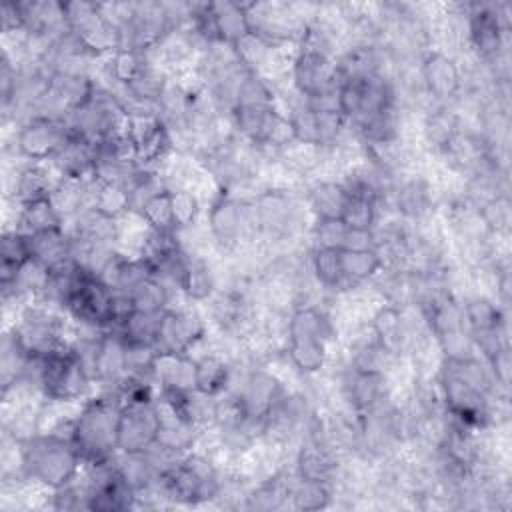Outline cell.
Listing matches in <instances>:
<instances>
[{"label":"cell","instance_id":"cell-1","mask_svg":"<svg viewBox=\"0 0 512 512\" xmlns=\"http://www.w3.org/2000/svg\"><path fill=\"white\" fill-rule=\"evenodd\" d=\"M120 410L122 396L112 388H102L78 404L70 438L84 466L106 462L118 454Z\"/></svg>","mask_w":512,"mask_h":512},{"label":"cell","instance_id":"cell-2","mask_svg":"<svg viewBox=\"0 0 512 512\" xmlns=\"http://www.w3.org/2000/svg\"><path fill=\"white\" fill-rule=\"evenodd\" d=\"M18 442L24 480L52 492L78 480L84 460L70 438L56 432H36Z\"/></svg>","mask_w":512,"mask_h":512},{"label":"cell","instance_id":"cell-3","mask_svg":"<svg viewBox=\"0 0 512 512\" xmlns=\"http://www.w3.org/2000/svg\"><path fill=\"white\" fill-rule=\"evenodd\" d=\"M334 340L330 316L314 306L300 304L286 322V354L302 374H318L328 362V346Z\"/></svg>","mask_w":512,"mask_h":512},{"label":"cell","instance_id":"cell-4","mask_svg":"<svg viewBox=\"0 0 512 512\" xmlns=\"http://www.w3.org/2000/svg\"><path fill=\"white\" fill-rule=\"evenodd\" d=\"M156 492L180 504H202L222 494V478L212 460L200 452H186L158 476Z\"/></svg>","mask_w":512,"mask_h":512},{"label":"cell","instance_id":"cell-5","mask_svg":"<svg viewBox=\"0 0 512 512\" xmlns=\"http://www.w3.org/2000/svg\"><path fill=\"white\" fill-rule=\"evenodd\" d=\"M38 388L40 396L52 404H82L92 396L94 380L68 344L38 356Z\"/></svg>","mask_w":512,"mask_h":512},{"label":"cell","instance_id":"cell-6","mask_svg":"<svg viewBox=\"0 0 512 512\" xmlns=\"http://www.w3.org/2000/svg\"><path fill=\"white\" fill-rule=\"evenodd\" d=\"M290 78L300 98L334 94L338 92V84H340L338 64L334 54L302 42H298V48L292 56Z\"/></svg>","mask_w":512,"mask_h":512},{"label":"cell","instance_id":"cell-7","mask_svg":"<svg viewBox=\"0 0 512 512\" xmlns=\"http://www.w3.org/2000/svg\"><path fill=\"white\" fill-rule=\"evenodd\" d=\"M70 136L66 118L32 114L20 122L14 144L18 156L28 162H52Z\"/></svg>","mask_w":512,"mask_h":512},{"label":"cell","instance_id":"cell-8","mask_svg":"<svg viewBox=\"0 0 512 512\" xmlns=\"http://www.w3.org/2000/svg\"><path fill=\"white\" fill-rule=\"evenodd\" d=\"M284 394V384L276 378V374L264 368H254L246 374L242 386L228 402L242 418L266 426L270 412L276 408Z\"/></svg>","mask_w":512,"mask_h":512},{"label":"cell","instance_id":"cell-9","mask_svg":"<svg viewBox=\"0 0 512 512\" xmlns=\"http://www.w3.org/2000/svg\"><path fill=\"white\" fill-rule=\"evenodd\" d=\"M156 402H124L118 422V454H142L156 444L158 436Z\"/></svg>","mask_w":512,"mask_h":512},{"label":"cell","instance_id":"cell-10","mask_svg":"<svg viewBox=\"0 0 512 512\" xmlns=\"http://www.w3.org/2000/svg\"><path fill=\"white\" fill-rule=\"evenodd\" d=\"M204 320L188 308L168 306L160 314L154 346L158 354H192V348L204 338Z\"/></svg>","mask_w":512,"mask_h":512},{"label":"cell","instance_id":"cell-11","mask_svg":"<svg viewBox=\"0 0 512 512\" xmlns=\"http://www.w3.org/2000/svg\"><path fill=\"white\" fill-rule=\"evenodd\" d=\"M420 78L426 96L438 106H448L462 90L464 78L456 60L442 50H428L420 62Z\"/></svg>","mask_w":512,"mask_h":512},{"label":"cell","instance_id":"cell-12","mask_svg":"<svg viewBox=\"0 0 512 512\" xmlns=\"http://www.w3.org/2000/svg\"><path fill=\"white\" fill-rule=\"evenodd\" d=\"M208 228L212 240L224 250L240 246V242L246 240L242 200L232 196V192L220 188V194L212 200L208 208Z\"/></svg>","mask_w":512,"mask_h":512},{"label":"cell","instance_id":"cell-13","mask_svg":"<svg viewBox=\"0 0 512 512\" xmlns=\"http://www.w3.org/2000/svg\"><path fill=\"white\" fill-rule=\"evenodd\" d=\"M342 392L354 414H366L384 404L386 372L350 366L342 378Z\"/></svg>","mask_w":512,"mask_h":512},{"label":"cell","instance_id":"cell-14","mask_svg":"<svg viewBox=\"0 0 512 512\" xmlns=\"http://www.w3.org/2000/svg\"><path fill=\"white\" fill-rule=\"evenodd\" d=\"M374 340L392 356H400L412 342V328L404 318L402 306L384 302L370 320Z\"/></svg>","mask_w":512,"mask_h":512},{"label":"cell","instance_id":"cell-15","mask_svg":"<svg viewBox=\"0 0 512 512\" xmlns=\"http://www.w3.org/2000/svg\"><path fill=\"white\" fill-rule=\"evenodd\" d=\"M26 236H28L32 258L44 264L48 270L58 272L74 262L72 258L74 242L66 226L36 232V234H26Z\"/></svg>","mask_w":512,"mask_h":512},{"label":"cell","instance_id":"cell-16","mask_svg":"<svg viewBox=\"0 0 512 512\" xmlns=\"http://www.w3.org/2000/svg\"><path fill=\"white\" fill-rule=\"evenodd\" d=\"M60 174L50 162H28L16 172L14 178V202L28 204L40 198H50Z\"/></svg>","mask_w":512,"mask_h":512},{"label":"cell","instance_id":"cell-17","mask_svg":"<svg viewBox=\"0 0 512 512\" xmlns=\"http://www.w3.org/2000/svg\"><path fill=\"white\" fill-rule=\"evenodd\" d=\"M124 376V338L116 330L108 328L100 336L94 364V382L102 388H114Z\"/></svg>","mask_w":512,"mask_h":512},{"label":"cell","instance_id":"cell-18","mask_svg":"<svg viewBox=\"0 0 512 512\" xmlns=\"http://www.w3.org/2000/svg\"><path fill=\"white\" fill-rule=\"evenodd\" d=\"M176 288L196 304L208 302L218 290H216V274L208 266V262L196 254L188 252V258L182 266V272L178 276Z\"/></svg>","mask_w":512,"mask_h":512},{"label":"cell","instance_id":"cell-19","mask_svg":"<svg viewBox=\"0 0 512 512\" xmlns=\"http://www.w3.org/2000/svg\"><path fill=\"white\" fill-rule=\"evenodd\" d=\"M304 202L314 220H340L348 202V192L342 182L318 180L308 188Z\"/></svg>","mask_w":512,"mask_h":512},{"label":"cell","instance_id":"cell-20","mask_svg":"<svg viewBox=\"0 0 512 512\" xmlns=\"http://www.w3.org/2000/svg\"><path fill=\"white\" fill-rule=\"evenodd\" d=\"M210 8H212V20H214V32H216L218 44L234 46L246 34L252 32L246 4L218 2V4H210Z\"/></svg>","mask_w":512,"mask_h":512},{"label":"cell","instance_id":"cell-21","mask_svg":"<svg viewBox=\"0 0 512 512\" xmlns=\"http://www.w3.org/2000/svg\"><path fill=\"white\" fill-rule=\"evenodd\" d=\"M232 382L228 360L216 352H206L196 358V392L208 398H220Z\"/></svg>","mask_w":512,"mask_h":512},{"label":"cell","instance_id":"cell-22","mask_svg":"<svg viewBox=\"0 0 512 512\" xmlns=\"http://www.w3.org/2000/svg\"><path fill=\"white\" fill-rule=\"evenodd\" d=\"M394 204L398 214H402L404 220H424L432 210V192L430 184L422 178H410L404 182H398V186L392 192Z\"/></svg>","mask_w":512,"mask_h":512},{"label":"cell","instance_id":"cell-23","mask_svg":"<svg viewBox=\"0 0 512 512\" xmlns=\"http://www.w3.org/2000/svg\"><path fill=\"white\" fill-rule=\"evenodd\" d=\"M88 208H92L96 214L120 222L124 216L132 214V198L130 190L122 184L112 182H94L90 190Z\"/></svg>","mask_w":512,"mask_h":512},{"label":"cell","instance_id":"cell-24","mask_svg":"<svg viewBox=\"0 0 512 512\" xmlns=\"http://www.w3.org/2000/svg\"><path fill=\"white\" fill-rule=\"evenodd\" d=\"M32 258L30 254V244H28V236L16 228L4 230L2 234V242H0V284L2 290H8L20 268Z\"/></svg>","mask_w":512,"mask_h":512},{"label":"cell","instance_id":"cell-25","mask_svg":"<svg viewBox=\"0 0 512 512\" xmlns=\"http://www.w3.org/2000/svg\"><path fill=\"white\" fill-rule=\"evenodd\" d=\"M66 226V220L56 210L52 198H40L28 204H20L16 210V230L24 234H36L52 228Z\"/></svg>","mask_w":512,"mask_h":512},{"label":"cell","instance_id":"cell-26","mask_svg":"<svg viewBox=\"0 0 512 512\" xmlns=\"http://www.w3.org/2000/svg\"><path fill=\"white\" fill-rule=\"evenodd\" d=\"M310 272L314 280L324 290H344L350 288V284L344 278L342 262H340V250L336 248H322L314 246L310 254Z\"/></svg>","mask_w":512,"mask_h":512},{"label":"cell","instance_id":"cell-27","mask_svg":"<svg viewBox=\"0 0 512 512\" xmlns=\"http://www.w3.org/2000/svg\"><path fill=\"white\" fill-rule=\"evenodd\" d=\"M340 262L344 278L350 286L374 280L384 270V262L376 248L340 250Z\"/></svg>","mask_w":512,"mask_h":512},{"label":"cell","instance_id":"cell-28","mask_svg":"<svg viewBox=\"0 0 512 512\" xmlns=\"http://www.w3.org/2000/svg\"><path fill=\"white\" fill-rule=\"evenodd\" d=\"M104 60H106L104 72H106L108 82H112V86H116L120 90L124 86H128L138 76V72L150 62L148 54L130 50V48H118Z\"/></svg>","mask_w":512,"mask_h":512},{"label":"cell","instance_id":"cell-29","mask_svg":"<svg viewBox=\"0 0 512 512\" xmlns=\"http://www.w3.org/2000/svg\"><path fill=\"white\" fill-rule=\"evenodd\" d=\"M332 482H316L298 478L290 484L288 498L292 500V508L296 510H320L330 506L332 502Z\"/></svg>","mask_w":512,"mask_h":512},{"label":"cell","instance_id":"cell-30","mask_svg":"<svg viewBox=\"0 0 512 512\" xmlns=\"http://www.w3.org/2000/svg\"><path fill=\"white\" fill-rule=\"evenodd\" d=\"M132 302L134 310L140 312H162L166 310L170 304V290L168 284L158 278V276H148L144 278L130 294H126Z\"/></svg>","mask_w":512,"mask_h":512},{"label":"cell","instance_id":"cell-31","mask_svg":"<svg viewBox=\"0 0 512 512\" xmlns=\"http://www.w3.org/2000/svg\"><path fill=\"white\" fill-rule=\"evenodd\" d=\"M136 214L142 220V224H146V228H150V230L176 232L174 218H172L170 188H164V190L156 192L152 198H148Z\"/></svg>","mask_w":512,"mask_h":512},{"label":"cell","instance_id":"cell-32","mask_svg":"<svg viewBox=\"0 0 512 512\" xmlns=\"http://www.w3.org/2000/svg\"><path fill=\"white\" fill-rule=\"evenodd\" d=\"M170 200H172V218L176 232L188 230L198 222L202 204L198 194L190 186H176L170 188Z\"/></svg>","mask_w":512,"mask_h":512},{"label":"cell","instance_id":"cell-33","mask_svg":"<svg viewBox=\"0 0 512 512\" xmlns=\"http://www.w3.org/2000/svg\"><path fill=\"white\" fill-rule=\"evenodd\" d=\"M378 212H380L378 202L348 194V202L340 220L352 230H374L378 224Z\"/></svg>","mask_w":512,"mask_h":512},{"label":"cell","instance_id":"cell-34","mask_svg":"<svg viewBox=\"0 0 512 512\" xmlns=\"http://www.w3.org/2000/svg\"><path fill=\"white\" fill-rule=\"evenodd\" d=\"M348 236V226L342 220H314L312 238L316 246L342 250Z\"/></svg>","mask_w":512,"mask_h":512},{"label":"cell","instance_id":"cell-35","mask_svg":"<svg viewBox=\"0 0 512 512\" xmlns=\"http://www.w3.org/2000/svg\"><path fill=\"white\" fill-rule=\"evenodd\" d=\"M486 360L490 378L494 382V388H502L504 392H508V384H510V346H504L500 350H496L494 354H490Z\"/></svg>","mask_w":512,"mask_h":512}]
</instances>
